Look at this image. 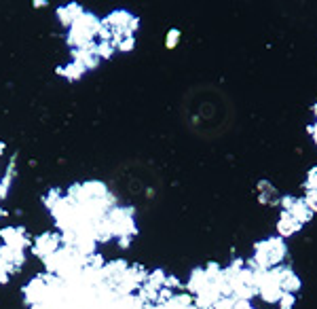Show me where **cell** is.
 <instances>
[{"label": "cell", "mask_w": 317, "mask_h": 309, "mask_svg": "<svg viewBox=\"0 0 317 309\" xmlns=\"http://www.w3.org/2000/svg\"><path fill=\"white\" fill-rule=\"evenodd\" d=\"M61 235L59 233H55V231H45V233H40V235H36L32 240V246H30V250H32V254L36 259H40V261H45L47 257H51L55 250H59L61 248Z\"/></svg>", "instance_id": "obj_1"}, {"label": "cell", "mask_w": 317, "mask_h": 309, "mask_svg": "<svg viewBox=\"0 0 317 309\" xmlns=\"http://www.w3.org/2000/svg\"><path fill=\"white\" fill-rule=\"evenodd\" d=\"M0 240L4 246H11L17 250H28L32 246V237L23 227H4L0 229Z\"/></svg>", "instance_id": "obj_2"}, {"label": "cell", "mask_w": 317, "mask_h": 309, "mask_svg": "<svg viewBox=\"0 0 317 309\" xmlns=\"http://www.w3.org/2000/svg\"><path fill=\"white\" fill-rule=\"evenodd\" d=\"M57 19H59V23L64 25V28H72V23L81 17L83 13H85V8L81 6V4H76V2H70V4H61V6H57Z\"/></svg>", "instance_id": "obj_3"}, {"label": "cell", "mask_w": 317, "mask_h": 309, "mask_svg": "<svg viewBox=\"0 0 317 309\" xmlns=\"http://www.w3.org/2000/svg\"><path fill=\"white\" fill-rule=\"evenodd\" d=\"M207 284H209V278H207L205 269H203V267H195V269L190 271V278H188V282H186V286H184V288H186V293H188L190 297H195V295H199Z\"/></svg>", "instance_id": "obj_4"}, {"label": "cell", "mask_w": 317, "mask_h": 309, "mask_svg": "<svg viewBox=\"0 0 317 309\" xmlns=\"http://www.w3.org/2000/svg\"><path fill=\"white\" fill-rule=\"evenodd\" d=\"M301 229H303V225L296 223V220L290 216V212L281 210L279 220H277V233H279V237H292V235H296L298 231H301Z\"/></svg>", "instance_id": "obj_5"}, {"label": "cell", "mask_w": 317, "mask_h": 309, "mask_svg": "<svg viewBox=\"0 0 317 309\" xmlns=\"http://www.w3.org/2000/svg\"><path fill=\"white\" fill-rule=\"evenodd\" d=\"M279 286L284 293H290V295H296L298 290H301L303 286V282L301 278L294 273V269L290 267V265H284V273H281V282H279Z\"/></svg>", "instance_id": "obj_6"}, {"label": "cell", "mask_w": 317, "mask_h": 309, "mask_svg": "<svg viewBox=\"0 0 317 309\" xmlns=\"http://www.w3.org/2000/svg\"><path fill=\"white\" fill-rule=\"evenodd\" d=\"M281 295H284V290H281L279 284H273V282H267L264 280L262 284L258 286V297L262 299L264 303H271V305H277Z\"/></svg>", "instance_id": "obj_7"}, {"label": "cell", "mask_w": 317, "mask_h": 309, "mask_svg": "<svg viewBox=\"0 0 317 309\" xmlns=\"http://www.w3.org/2000/svg\"><path fill=\"white\" fill-rule=\"evenodd\" d=\"M17 174V155L11 157V161H8L6 165V172L4 176L0 178V199H4L8 195V191H11V184H13V178Z\"/></svg>", "instance_id": "obj_8"}, {"label": "cell", "mask_w": 317, "mask_h": 309, "mask_svg": "<svg viewBox=\"0 0 317 309\" xmlns=\"http://www.w3.org/2000/svg\"><path fill=\"white\" fill-rule=\"evenodd\" d=\"M85 72H87V70H85L81 64H76V61H68L66 66H59V68H57V74L64 76L66 81H70V83L81 81V78L85 76Z\"/></svg>", "instance_id": "obj_9"}, {"label": "cell", "mask_w": 317, "mask_h": 309, "mask_svg": "<svg viewBox=\"0 0 317 309\" xmlns=\"http://www.w3.org/2000/svg\"><path fill=\"white\" fill-rule=\"evenodd\" d=\"M290 216H292L296 223L305 225V223H309V220H311L315 214L305 206V201H303V199H296V204L292 206V210H290Z\"/></svg>", "instance_id": "obj_10"}, {"label": "cell", "mask_w": 317, "mask_h": 309, "mask_svg": "<svg viewBox=\"0 0 317 309\" xmlns=\"http://www.w3.org/2000/svg\"><path fill=\"white\" fill-rule=\"evenodd\" d=\"M165 280H167V273L163 269H155V271H148V280L144 284H148L155 290H161V288H165Z\"/></svg>", "instance_id": "obj_11"}, {"label": "cell", "mask_w": 317, "mask_h": 309, "mask_svg": "<svg viewBox=\"0 0 317 309\" xmlns=\"http://www.w3.org/2000/svg\"><path fill=\"white\" fill-rule=\"evenodd\" d=\"M114 49L121 51V53H129L131 49L136 47V36H125V38H119L117 42H112Z\"/></svg>", "instance_id": "obj_12"}, {"label": "cell", "mask_w": 317, "mask_h": 309, "mask_svg": "<svg viewBox=\"0 0 317 309\" xmlns=\"http://www.w3.org/2000/svg\"><path fill=\"white\" fill-rule=\"evenodd\" d=\"M303 187H305V191H317V165L309 170L307 180L303 182Z\"/></svg>", "instance_id": "obj_13"}, {"label": "cell", "mask_w": 317, "mask_h": 309, "mask_svg": "<svg viewBox=\"0 0 317 309\" xmlns=\"http://www.w3.org/2000/svg\"><path fill=\"white\" fill-rule=\"evenodd\" d=\"M294 305H296V295H290V293L281 295L279 303H277L279 309H294Z\"/></svg>", "instance_id": "obj_14"}, {"label": "cell", "mask_w": 317, "mask_h": 309, "mask_svg": "<svg viewBox=\"0 0 317 309\" xmlns=\"http://www.w3.org/2000/svg\"><path fill=\"white\" fill-rule=\"evenodd\" d=\"M303 201H305V206L315 214V212H317V191H307Z\"/></svg>", "instance_id": "obj_15"}, {"label": "cell", "mask_w": 317, "mask_h": 309, "mask_svg": "<svg viewBox=\"0 0 317 309\" xmlns=\"http://www.w3.org/2000/svg\"><path fill=\"white\" fill-rule=\"evenodd\" d=\"M178 42H180V30H169V32H167V36H165V47L167 49H173L175 45H178Z\"/></svg>", "instance_id": "obj_16"}, {"label": "cell", "mask_w": 317, "mask_h": 309, "mask_svg": "<svg viewBox=\"0 0 317 309\" xmlns=\"http://www.w3.org/2000/svg\"><path fill=\"white\" fill-rule=\"evenodd\" d=\"M296 199H298V197H294V195H281V197H279V206H281V210H284V212H290V210H292V206L296 204Z\"/></svg>", "instance_id": "obj_17"}, {"label": "cell", "mask_w": 317, "mask_h": 309, "mask_svg": "<svg viewBox=\"0 0 317 309\" xmlns=\"http://www.w3.org/2000/svg\"><path fill=\"white\" fill-rule=\"evenodd\" d=\"M49 2H47V0H36V2H34V6H47Z\"/></svg>", "instance_id": "obj_18"}, {"label": "cell", "mask_w": 317, "mask_h": 309, "mask_svg": "<svg viewBox=\"0 0 317 309\" xmlns=\"http://www.w3.org/2000/svg\"><path fill=\"white\" fill-rule=\"evenodd\" d=\"M313 140H315V144H317V125H315V131H313Z\"/></svg>", "instance_id": "obj_19"}, {"label": "cell", "mask_w": 317, "mask_h": 309, "mask_svg": "<svg viewBox=\"0 0 317 309\" xmlns=\"http://www.w3.org/2000/svg\"><path fill=\"white\" fill-rule=\"evenodd\" d=\"M252 309H254V307H252Z\"/></svg>", "instance_id": "obj_20"}]
</instances>
